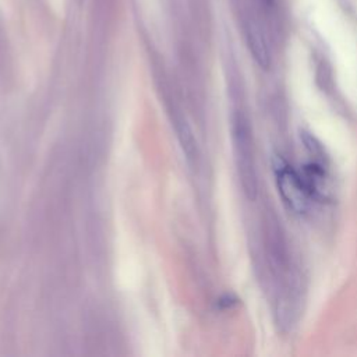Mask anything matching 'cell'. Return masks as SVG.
I'll return each mask as SVG.
<instances>
[{
    "instance_id": "6da1fadb",
    "label": "cell",
    "mask_w": 357,
    "mask_h": 357,
    "mask_svg": "<svg viewBox=\"0 0 357 357\" xmlns=\"http://www.w3.org/2000/svg\"><path fill=\"white\" fill-rule=\"evenodd\" d=\"M233 151L238 178L245 197L252 201L258 195V173L252 132L245 116L237 112L231 123Z\"/></svg>"
},
{
    "instance_id": "7a4b0ae2",
    "label": "cell",
    "mask_w": 357,
    "mask_h": 357,
    "mask_svg": "<svg viewBox=\"0 0 357 357\" xmlns=\"http://www.w3.org/2000/svg\"><path fill=\"white\" fill-rule=\"evenodd\" d=\"M273 170L278 190L286 205L297 213L305 212L311 195L301 174L293 170L280 156L273 158Z\"/></svg>"
},
{
    "instance_id": "3957f363",
    "label": "cell",
    "mask_w": 357,
    "mask_h": 357,
    "mask_svg": "<svg viewBox=\"0 0 357 357\" xmlns=\"http://www.w3.org/2000/svg\"><path fill=\"white\" fill-rule=\"evenodd\" d=\"M173 124H174V130H176L178 142L181 145V149L185 155V159L188 160L190 165L197 163L198 145H197V139L194 137V132H192L188 121L185 120V117L180 112H174Z\"/></svg>"
},
{
    "instance_id": "277c9868",
    "label": "cell",
    "mask_w": 357,
    "mask_h": 357,
    "mask_svg": "<svg viewBox=\"0 0 357 357\" xmlns=\"http://www.w3.org/2000/svg\"><path fill=\"white\" fill-rule=\"evenodd\" d=\"M301 177L311 198H325L328 195V176L321 163L311 162L305 165Z\"/></svg>"
},
{
    "instance_id": "5b68a950",
    "label": "cell",
    "mask_w": 357,
    "mask_h": 357,
    "mask_svg": "<svg viewBox=\"0 0 357 357\" xmlns=\"http://www.w3.org/2000/svg\"><path fill=\"white\" fill-rule=\"evenodd\" d=\"M247 42L254 60L262 68H268L271 64V53L262 32L255 24H248L247 26Z\"/></svg>"
},
{
    "instance_id": "8992f818",
    "label": "cell",
    "mask_w": 357,
    "mask_h": 357,
    "mask_svg": "<svg viewBox=\"0 0 357 357\" xmlns=\"http://www.w3.org/2000/svg\"><path fill=\"white\" fill-rule=\"evenodd\" d=\"M301 138H303V142H304L305 148L310 151L311 155L319 156V158L322 156V153H324L322 145L318 142V139L314 135H311L310 132H303Z\"/></svg>"
},
{
    "instance_id": "52a82bcc",
    "label": "cell",
    "mask_w": 357,
    "mask_h": 357,
    "mask_svg": "<svg viewBox=\"0 0 357 357\" xmlns=\"http://www.w3.org/2000/svg\"><path fill=\"white\" fill-rule=\"evenodd\" d=\"M264 3H265L266 6H269V7H272V6L275 4V0H264Z\"/></svg>"
}]
</instances>
